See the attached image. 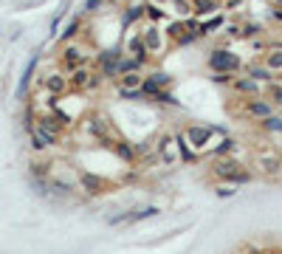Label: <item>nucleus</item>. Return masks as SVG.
<instances>
[{
	"label": "nucleus",
	"instance_id": "nucleus-1",
	"mask_svg": "<svg viewBox=\"0 0 282 254\" xmlns=\"http://www.w3.org/2000/svg\"><path fill=\"white\" fill-rule=\"evenodd\" d=\"M212 175L217 181H226V184H234V186L251 181V173L237 158H231V155H217L212 164Z\"/></svg>",
	"mask_w": 282,
	"mask_h": 254
},
{
	"label": "nucleus",
	"instance_id": "nucleus-2",
	"mask_svg": "<svg viewBox=\"0 0 282 254\" xmlns=\"http://www.w3.org/2000/svg\"><path fill=\"white\" fill-rule=\"evenodd\" d=\"M251 161L257 167L262 175H280L282 173V152L274 150V147H257V150L251 152Z\"/></svg>",
	"mask_w": 282,
	"mask_h": 254
},
{
	"label": "nucleus",
	"instance_id": "nucleus-3",
	"mask_svg": "<svg viewBox=\"0 0 282 254\" xmlns=\"http://www.w3.org/2000/svg\"><path fill=\"white\" fill-rule=\"evenodd\" d=\"M240 57L237 54H231L229 48H217V51H212L209 54V68L214 71V74H237L240 71Z\"/></svg>",
	"mask_w": 282,
	"mask_h": 254
},
{
	"label": "nucleus",
	"instance_id": "nucleus-4",
	"mask_svg": "<svg viewBox=\"0 0 282 254\" xmlns=\"http://www.w3.org/2000/svg\"><path fill=\"white\" fill-rule=\"evenodd\" d=\"M169 34L175 40V46H186L195 37H201V23L192 20V17H183V20H178V23L169 28Z\"/></svg>",
	"mask_w": 282,
	"mask_h": 254
},
{
	"label": "nucleus",
	"instance_id": "nucleus-5",
	"mask_svg": "<svg viewBox=\"0 0 282 254\" xmlns=\"http://www.w3.org/2000/svg\"><path fill=\"white\" fill-rule=\"evenodd\" d=\"M62 65H65V71L71 74L74 68H79V65H88V48L82 46V43H68L65 51H62Z\"/></svg>",
	"mask_w": 282,
	"mask_h": 254
},
{
	"label": "nucleus",
	"instance_id": "nucleus-6",
	"mask_svg": "<svg viewBox=\"0 0 282 254\" xmlns=\"http://www.w3.org/2000/svg\"><path fill=\"white\" fill-rule=\"evenodd\" d=\"M217 133V127H203V125H189L186 127V133H183V139L189 141V147H195L198 152H203L209 147V136Z\"/></svg>",
	"mask_w": 282,
	"mask_h": 254
},
{
	"label": "nucleus",
	"instance_id": "nucleus-7",
	"mask_svg": "<svg viewBox=\"0 0 282 254\" xmlns=\"http://www.w3.org/2000/svg\"><path fill=\"white\" fill-rule=\"evenodd\" d=\"M122 51H102L99 54V74L104 79H119V62H122Z\"/></svg>",
	"mask_w": 282,
	"mask_h": 254
},
{
	"label": "nucleus",
	"instance_id": "nucleus-8",
	"mask_svg": "<svg viewBox=\"0 0 282 254\" xmlns=\"http://www.w3.org/2000/svg\"><path fill=\"white\" fill-rule=\"evenodd\" d=\"M274 113V102L271 99H259V96H251V99H246V104H243V116H248V119H265V116Z\"/></svg>",
	"mask_w": 282,
	"mask_h": 254
},
{
	"label": "nucleus",
	"instance_id": "nucleus-9",
	"mask_svg": "<svg viewBox=\"0 0 282 254\" xmlns=\"http://www.w3.org/2000/svg\"><path fill=\"white\" fill-rule=\"evenodd\" d=\"M158 152L164 164H175L180 158V144H178V136H161L158 139Z\"/></svg>",
	"mask_w": 282,
	"mask_h": 254
},
{
	"label": "nucleus",
	"instance_id": "nucleus-10",
	"mask_svg": "<svg viewBox=\"0 0 282 254\" xmlns=\"http://www.w3.org/2000/svg\"><path fill=\"white\" fill-rule=\"evenodd\" d=\"M231 91L237 93V96H243V99H251V96H259V82L254 79V76H234L231 79Z\"/></svg>",
	"mask_w": 282,
	"mask_h": 254
},
{
	"label": "nucleus",
	"instance_id": "nucleus-11",
	"mask_svg": "<svg viewBox=\"0 0 282 254\" xmlns=\"http://www.w3.org/2000/svg\"><path fill=\"white\" fill-rule=\"evenodd\" d=\"M43 88H45L48 93H51V96H62V93H65L68 88H71V79H68L65 74L54 71V74H48V76L43 79Z\"/></svg>",
	"mask_w": 282,
	"mask_h": 254
},
{
	"label": "nucleus",
	"instance_id": "nucleus-12",
	"mask_svg": "<svg viewBox=\"0 0 282 254\" xmlns=\"http://www.w3.org/2000/svg\"><path fill=\"white\" fill-rule=\"evenodd\" d=\"M68 79H71V88H74V91H88L90 79H93V71H90L88 65H79V68H74L68 74Z\"/></svg>",
	"mask_w": 282,
	"mask_h": 254
},
{
	"label": "nucleus",
	"instance_id": "nucleus-13",
	"mask_svg": "<svg viewBox=\"0 0 282 254\" xmlns=\"http://www.w3.org/2000/svg\"><path fill=\"white\" fill-rule=\"evenodd\" d=\"M127 54H130V57H135V59H141V62L147 65V59H150V48H147L141 31H138L135 37H130V43H127Z\"/></svg>",
	"mask_w": 282,
	"mask_h": 254
},
{
	"label": "nucleus",
	"instance_id": "nucleus-14",
	"mask_svg": "<svg viewBox=\"0 0 282 254\" xmlns=\"http://www.w3.org/2000/svg\"><path fill=\"white\" fill-rule=\"evenodd\" d=\"M141 37H144L147 48H150V54H158L161 48H164V34H161V28L158 25H150V28H144L141 31Z\"/></svg>",
	"mask_w": 282,
	"mask_h": 254
},
{
	"label": "nucleus",
	"instance_id": "nucleus-15",
	"mask_svg": "<svg viewBox=\"0 0 282 254\" xmlns=\"http://www.w3.org/2000/svg\"><path fill=\"white\" fill-rule=\"evenodd\" d=\"M262 65H268L280 76L282 74V46H268V51L262 54Z\"/></svg>",
	"mask_w": 282,
	"mask_h": 254
},
{
	"label": "nucleus",
	"instance_id": "nucleus-16",
	"mask_svg": "<svg viewBox=\"0 0 282 254\" xmlns=\"http://www.w3.org/2000/svg\"><path fill=\"white\" fill-rule=\"evenodd\" d=\"M88 133H93L99 141H104L110 136V125H107V119L104 116H90L88 119Z\"/></svg>",
	"mask_w": 282,
	"mask_h": 254
},
{
	"label": "nucleus",
	"instance_id": "nucleus-17",
	"mask_svg": "<svg viewBox=\"0 0 282 254\" xmlns=\"http://www.w3.org/2000/svg\"><path fill=\"white\" fill-rule=\"evenodd\" d=\"M28 133H31V144H34V150H48V147H54L56 141H59V139H54V136L43 133V130H37V127H31Z\"/></svg>",
	"mask_w": 282,
	"mask_h": 254
},
{
	"label": "nucleus",
	"instance_id": "nucleus-18",
	"mask_svg": "<svg viewBox=\"0 0 282 254\" xmlns=\"http://www.w3.org/2000/svg\"><path fill=\"white\" fill-rule=\"evenodd\" d=\"M144 85V76L141 71H130V74H122L119 76V88H127V91H138Z\"/></svg>",
	"mask_w": 282,
	"mask_h": 254
},
{
	"label": "nucleus",
	"instance_id": "nucleus-19",
	"mask_svg": "<svg viewBox=\"0 0 282 254\" xmlns=\"http://www.w3.org/2000/svg\"><path fill=\"white\" fill-rule=\"evenodd\" d=\"M217 6H220V0H192V12L198 14V17L217 14Z\"/></svg>",
	"mask_w": 282,
	"mask_h": 254
},
{
	"label": "nucleus",
	"instance_id": "nucleus-20",
	"mask_svg": "<svg viewBox=\"0 0 282 254\" xmlns=\"http://www.w3.org/2000/svg\"><path fill=\"white\" fill-rule=\"evenodd\" d=\"M153 215H158L155 206H147V209H133L130 215H122V218H113L110 223H130V220H138V218H153Z\"/></svg>",
	"mask_w": 282,
	"mask_h": 254
},
{
	"label": "nucleus",
	"instance_id": "nucleus-21",
	"mask_svg": "<svg viewBox=\"0 0 282 254\" xmlns=\"http://www.w3.org/2000/svg\"><path fill=\"white\" fill-rule=\"evenodd\" d=\"M248 76H254L257 82H274L277 74L268 68V65H248Z\"/></svg>",
	"mask_w": 282,
	"mask_h": 254
},
{
	"label": "nucleus",
	"instance_id": "nucleus-22",
	"mask_svg": "<svg viewBox=\"0 0 282 254\" xmlns=\"http://www.w3.org/2000/svg\"><path fill=\"white\" fill-rule=\"evenodd\" d=\"M259 127L265 133H282V116H277V113L265 116V119H259Z\"/></svg>",
	"mask_w": 282,
	"mask_h": 254
},
{
	"label": "nucleus",
	"instance_id": "nucleus-23",
	"mask_svg": "<svg viewBox=\"0 0 282 254\" xmlns=\"http://www.w3.org/2000/svg\"><path fill=\"white\" fill-rule=\"evenodd\" d=\"M82 186H85V192H90V195H96V192H102V186H104V181H102V178H96V175L85 173V175H82Z\"/></svg>",
	"mask_w": 282,
	"mask_h": 254
},
{
	"label": "nucleus",
	"instance_id": "nucleus-24",
	"mask_svg": "<svg viewBox=\"0 0 282 254\" xmlns=\"http://www.w3.org/2000/svg\"><path fill=\"white\" fill-rule=\"evenodd\" d=\"M144 68V62L135 57H122V62H119V76L122 74H130V71H141Z\"/></svg>",
	"mask_w": 282,
	"mask_h": 254
},
{
	"label": "nucleus",
	"instance_id": "nucleus-25",
	"mask_svg": "<svg viewBox=\"0 0 282 254\" xmlns=\"http://www.w3.org/2000/svg\"><path fill=\"white\" fill-rule=\"evenodd\" d=\"M79 28H82V20H79V17H74V20H68L65 31H62V43H71V40H74V37L79 34Z\"/></svg>",
	"mask_w": 282,
	"mask_h": 254
},
{
	"label": "nucleus",
	"instance_id": "nucleus-26",
	"mask_svg": "<svg viewBox=\"0 0 282 254\" xmlns=\"http://www.w3.org/2000/svg\"><path fill=\"white\" fill-rule=\"evenodd\" d=\"M116 155H119V158H122V161H133L135 158V150L133 147H130V144H127V141H119V144H116Z\"/></svg>",
	"mask_w": 282,
	"mask_h": 254
},
{
	"label": "nucleus",
	"instance_id": "nucleus-27",
	"mask_svg": "<svg viewBox=\"0 0 282 254\" xmlns=\"http://www.w3.org/2000/svg\"><path fill=\"white\" fill-rule=\"evenodd\" d=\"M34 68H37V57H31V62L26 65V71H23V79H20V96L26 93V88H28V82H31V74Z\"/></svg>",
	"mask_w": 282,
	"mask_h": 254
},
{
	"label": "nucleus",
	"instance_id": "nucleus-28",
	"mask_svg": "<svg viewBox=\"0 0 282 254\" xmlns=\"http://www.w3.org/2000/svg\"><path fill=\"white\" fill-rule=\"evenodd\" d=\"M234 147H237V141L226 136V139L217 144V150H214V158H217V155H231V152H234Z\"/></svg>",
	"mask_w": 282,
	"mask_h": 254
},
{
	"label": "nucleus",
	"instance_id": "nucleus-29",
	"mask_svg": "<svg viewBox=\"0 0 282 254\" xmlns=\"http://www.w3.org/2000/svg\"><path fill=\"white\" fill-rule=\"evenodd\" d=\"M172 6H175V12L180 14V17H192V0H172Z\"/></svg>",
	"mask_w": 282,
	"mask_h": 254
},
{
	"label": "nucleus",
	"instance_id": "nucleus-30",
	"mask_svg": "<svg viewBox=\"0 0 282 254\" xmlns=\"http://www.w3.org/2000/svg\"><path fill=\"white\" fill-rule=\"evenodd\" d=\"M268 96H271V102L277 104V107H282V82H271Z\"/></svg>",
	"mask_w": 282,
	"mask_h": 254
},
{
	"label": "nucleus",
	"instance_id": "nucleus-31",
	"mask_svg": "<svg viewBox=\"0 0 282 254\" xmlns=\"http://www.w3.org/2000/svg\"><path fill=\"white\" fill-rule=\"evenodd\" d=\"M147 79H153L158 88H167L169 82H172V79H169V74H164V71H153V74H147Z\"/></svg>",
	"mask_w": 282,
	"mask_h": 254
},
{
	"label": "nucleus",
	"instance_id": "nucleus-32",
	"mask_svg": "<svg viewBox=\"0 0 282 254\" xmlns=\"http://www.w3.org/2000/svg\"><path fill=\"white\" fill-rule=\"evenodd\" d=\"M144 14L150 17V20H164V9H158L155 3H150V6H144Z\"/></svg>",
	"mask_w": 282,
	"mask_h": 254
},
{
	"label": "nucleus",
	"instance_id": "nucleus-33",
	"mask_svg": "<svg viewBox=\"0 0 282 254\" xmlns=\"http://www.w3.org/2000/svg\"><path fill=\"white\" fill-rule=\"evenodd\" d=\"M217 25H223V17H212L209 23H201V34H212Z\"/></svg>",
	"mask_w": 282,
	"mask_h": 254
},
{
	"label": "nucleus",
	"instance_id": "nucleus-34",
	"mask_svg": "<svg viewBox=\"0 0 282 254\" xmlns=\"http://www.w3.org/2000/svg\"><path fill=\"white\" fill-rule=\"evenodd\" d=\"M259 31H262V25L259 23H246L243 25V37H257Z\"/></svg>",
	"mask_w": 282,
	"mask_h": 254
},
{
	"label": "nucleus",
	"instance_id": "nucleus-35",
	"mask_svg": "<svg viewBox=\"0 0 282 254\" xmlns=\"http://www.w3.org/2000/svg\"><path fill=\"white\" fill-rule=\"evenodd\" d=\"M119 96H122V99H144L141 88H138V91H127V88H119Z\"/></svg>",
	"mask_w": 282,
	"mask_h": 254
},
{
	"label": "nucleus",
	"instance_id": "nucleus-36",
	"mask_svg": "<svg viewBox=\"0 0 282 254\" xmlns=\"http://www.w3.org/2000/svg\"><path fill=\"white\" fill-rule=\"evenodd\" d=\"M155 102H161V104H178V99L172 96V93H167V91H161L155 96Z\"/></svg>",
	"mask_w": 282,
	"mask_h": 254
},
{
	"label": "nucleus",
	"instance_id": "nucleus-37",
	"mask_svg": "<svg viewBox=\"0 0 282 254\" xmlns=\"http://www.w3.org/2000/svg\"><path fill=\"white\" fill-rule=\"evenodd\" d=\"M234 192H237L234 184H226V181H223V184L217 186V195H220V198H229V195H234Z\"/></svg>",
	"mask_w": 282,
	"mask_h": 254
},
{
	"label": "nucleus",
	"instance_id": "nucleus-38",
	"mask_svg": "<svg viewBox=\"0 0 282 254\" xmlns=\"http://www.w3.org/2000/svg\"><path fill=\"white\" fill-rule=\"evenodd\" d=\"M138 17H144V9H141V6H133V9L127 12V17H124V20H127V23H133V20H138Z\"/></svg>",
	"mask_w": 282,
	"mask_h": 254
},
{
	"label": "nucleus",
	"instance_id": "nucleus-39",
	"mask_svg": "<svg viewBox=\"0 0 282 254\" xmlns=\"http://www.w3.org/2000/svg\"><path fill=\"white\" fill-rule=\"evenodd\" d=\"M243 34V25L240 23H229L226 25V37H240Z\"/></svg>",
	"mask_w": 282,
	"mask_h": 254
},
{
	"label": "nucleus",
	"instance_id": "nucleus-40",
	"mask_svg": "<svg viewBox=\"0 0 282 254\" xmlns=\"http://www.w3.org/2000/svg\"><path fill=\"white\" fill-rule=\"evenodd\" d=\"M102 6H104V0H88V3H85V12L93 14V12H99Z\"/></svg>",
	"mask_w": 282,
	"mask_h": 254
},
{
	"label": "nucleus",
	"instance_id": "nucleus-41",
	"mask_svg": "<svg viewBox=\"0 0 282 254\" xmlns=\"http://www.w3.org/2000/svg\"><path fill=\"white\" fill-rule=\"evenodd\" d=\"M226 9H231V12H240L243 6H246V0H223Z\"/></svg>",
	"mask_w": 282,
	"mask_h": 254
},
{
	"label": "nucleus",
	"instance_id": "nucleus-42",
	"mask_svg": "<svg viewBox=\"0 0 282 254\" xmlns=\"http://www.w3.org/2000/svg\"><path fill=\"white\" fill-rule=\"evenodd\" d=\"M214 82H231V74H214Z\"/></svg>",
	"mask_w": 282,
	"mask_h": 254
},
{
	"label": "nucleus",
	"instance_id": "nucleus-43",
	"mask_svg": "<svg viewBox=\"0 0 282 254\" xmlns=\"http://www.w3.org/2000/svg\"><path fill=\"white\" fill-rule=\"evenodd\" d=\"M274 17H277V20H282V9H274Z\"/></svg>",
	"mask_w": 282,
	"mask_h": 254
},
{
	"label": "nucleus",
	"instance_id": "nucleus-44",
	"mask_svg": "<svg viewBox=\"0 0 282 254\" xmlns=\"http://www.w3.org/2000/svg\"><path fill=\"white\" fill-rule=\"evenodd\" d=\"M248 254H262V252H248Z\"/></svg>",
	"mask_w": 282,
	"mask_h": 254
},
{
	"label": "nucleus",
	"instance_id": "nucleus-45",
	"mask_svg": "<svg viewBox=\"0 0 282 254\" xmlns=\"http://www.w3.org/2000/svg\"><path fill=\"white\" fill-rule=\"evenodd\" d=\"M164 3H167V0H164Z\"/></svg>",
	"mask_w": 282,
	"mask_h": 254
},
{
	"label": "nucleus",
	"instance_id": "nucleus-46",
	"mask_svg": "<svg viewBox=\"0 0 282 254\" xmlns=\"http://www.w3.org/2000/svg\"><path fill=\"white\" fill-rule=\"evenodd\" d=\"M268 254H271V252H268Z\"/></svg>",
	"mask_w": 282,
	"mask_h": 254
}]
</instances>
